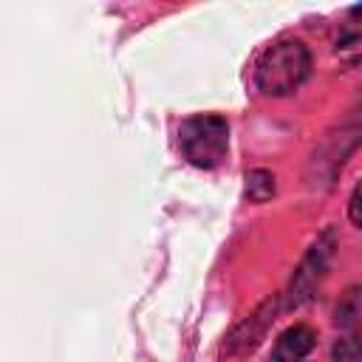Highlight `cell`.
I'll return each mask as SVG.
<instances>
[{"label":"cell","mask_w":362,"mask_h":362,"mask_svg":"<svg viewBox=\"0 0 362 362\" xmlns=\"http://www.w3.org/2000/svg\"><path fill=\"white\" fill-rule=\"evenodd\" d=\"M311 74V54L300 40H283L272 45L257 68H255V82L266 96H286L297 90Z\"/></svg>","instance_id":"6da1fadb"},{"label":"cell","mask_w":362,"mask_h":362,"mask_svg":"<svg viewBox=\"0 0 362 362\" xmlns=\"http://www.w3.org/2000/svg\"><path fill=\"white\" fill-rule=\"evenodd\" d=\"M178 144L189 164L204 170L221 167L229 150V124L218 113H198L181 124Z\"/></svg>","instance_id":"7a4b0ae2"},{"label":"cell","mask_w":362,"mask_h":362,"mask_svg":"<svg viewBox=\"0 0 362 362\" xmlns=\"http://www.w3.org/2000/svg\"><path fill=\"white\" fill-rule=\"evenodd\" d=\"M334 246H337L334 232L325 229V232L317 238V243L305 252L303 263L297 266V272H294V277H291V283H288V305H303V303H308V300L317 294V288H320V283L325 280V272H328V266H331Z\"/></svg>","instance_id":"3957f363"},{"label":"cell","mask_w":362,"mask_h":362,"mask_svg":"<svg viewBox=\"0 0 362 362\" xmlns=\"http://www.w3.org/2000/svg\"><path fill=\"white\" fill-rule=\"evenodd\" d=\"M277 311H280V297H269V300H263L229 337H226V342H223V348H221V354H226V356H235V354H246V351H252V348H257L260 345V339L266 337V331H269V325L277 320Z\"/></svg>","instance_id":"277c9868"},{"label":"cell","mask_w":362,"mask_h":362,"mask_svg":"<svg viewBox=\"0 0 362 362\" xmlns=\"http://www.w3.org/2000/svg\"><path fill=\"white\" fill-rule=\"evenodd\" d=\"M359 141H362V102L351 110V116L342 119V124H339L334 133H328V139H325L320 156H314V167H317V170L325 167V173L331 175L337 167H342L345 156H348Z\"/></svg>","instance_id":"5b68a950"},{"label":"cell","mask_w":362,"mask_h":362,"mask_svg":"<svg viewBox=\"0 0 362 362\" xmlns=\"http://www.w3.org/2000/svg\"><path fill=\"white\" fill-rule=\"evenodd\" d=\"M317 342V334L311 325H291L288 331L280 334V339L274 342L272 351V362H300Z\"/></svg>","instance_id":"8992f818"},{"label":"cell","mask_w":362,"mask_h":362,"mask_svg":"<svg viewBox=\"0 0 362 362\" xmlns=\"http://www.w3.org/2000/svg\"><path fill=\"white\" fill-rule=\"evenodd\" d=\"M337 45L339 48H359L362 45V6H354L345 11V17L339 23Z\"/></svg>","instance_id":"52a82bcc"},{"label":"cell","mask_w":362,"mask_h":362,"mask_svg":"<svg viewBox=\"0 0 362 362\" xmlns=\"http://www.w3.org/2000/svg\"><path fill=\"white\" fill-rule=\"evenodd\" d=\"M246 195L255 204H263L274 195V175L269 170H252L246 175Z\"/></svg>","instance_id":"ba28073f"},{"label":"cell","mask_w":362,"mask_h":362,"mask_svg":"<svg viewBox=\"0 0 362 362\" xmlns=\"http://www.w3.org/2000/svg\"><path fill=\"white\" fill-rule=\"evenodd\" d=\"M359 317H362V288H351L342 297V303L337 305V322L354 325V322H359Z\"/></svg>","instance_id":"9c48e42d"},{"label":"cell","mask_w":362,"mask_h":362,"mask_svg":"<svg viewBox=\"0 0 362 362\" xmlns=\"http://www.w3.org/2000/svg\"><path fill=\"white\" fill-rule=\"evenodd\" d=\"M334 362H362V334H348L331 348Z\"/></svg>","instance_id":"30bf717a"},{"label":"cell","mask_w":362,"mask_h":362,"mask_svg":"<svg viewBox=\"0 0 362 362\" xmlns=\"http://www.w3.org/2000/svg\"><path fill=\"white\" fill-rule=\"evenodd\" d=\"M348 215H351V221H354L356 226H362V181L356 184V189H354V195H351Z\"/></svg>","instance_id":"8fae6325"}]
</instances>
